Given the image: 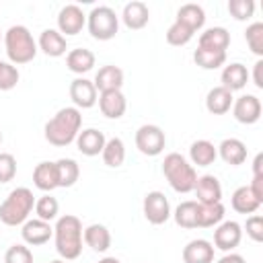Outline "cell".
Returning <instances> with one entry per match:
<instances>
[{
    "label": "cell",
    "instance_id": "obj_1",
    "mask_svg": "<svg viewBox=\"0 0 263 263\" xmlns=\"http://www.w3.org/2000/svg\"><path fill=\"white\" fill-rule=\"evenodd\" d=\"M82 127V113L76 107H62L43 127V136L51 146L64 148L76 142Z\"/></svg>",
    "mask_w": 263,
    "mask_h": 263
},
{
    "label": "cell",
    "instance_id": "obj_2",
    "mask_svg": "<svg viewBox=\"0 0 263 263\" xmlns=\"http://www.w3.org/2000/svg\"><path fill=\"white\" fill-rule=\"evenodd\" d=\"M82 222L80 218L66 214L58 218L53 226V240H55V251L64 261H74L82 253Z\"/></svg>",
    "mask_w": 263,
    "mask_h": 263
},
{
    "label": "cell",
    "instance_id": "obj_3",
    "mask_svg": "<svg viewBox=\"0 0 263 263\" xmlns=\"http://www.w3.org/2000/svg\"><path fill=\"white\" fill-rule=\"evenodd\" d=\"M35 210V195L29 187L12 189L0 203V222L6 226H23Z\"/></svg>",
    "mask_w": 263,
    "mask_h": 263
},
{
    "label": "cell",
    "instance_id": "obj_4",
    "mask_svg": "<svg viewBox=\"0 0 263 263\" xmlns=\"http://www.w3.org/2000/svg\"><path fill=\"white\" fill-rule=\"evenodd\" d=\"M4 49L6 55L10 60L12 66H21V64H29L33 62V58L37 55V41L33 39L31 31L25 25H12L6 33H4Z\"/></svg>",
    "mask_w": 263,
    "mask_h": 263
},
{
    "label": "cell",
    "instance_id": "obj_5",
    "mask_svg": "<svg viewBox=\"0 0 263 263\" xmlns=\"http://www.w3.org/2000/svg\"><path fill=\"white\" fill-rule=\"evenodd\" d=\"M162 175L166 177L168 185L177 191V193H189L195 187L197 181V173L195 166L179 152H171L164 156L162 160Z\"/></svg>",
    "mask_w": 263,
    "mask_h": 263
},
{
    "label": "cell",
    "instance_id": "obj_6",
    "mask_svg": "<svg viewBox=\"0 0 263 263\" xmlns=\"http://www.w3.org/2000/svg\"><path fill=\"white\" fill-rule=\"evenodd\" d=\"M88 33L99 41H109L119 31V16L111 6H95L86 14Z\"/></svg>",
    "mask_w": 263,
    "mask_h": 263
},
{
    "label": "cell",
    "instance_id": "obj_7",
    "mask_svg": "<svg viewBox=\"0 0 263 263\" xmlns=\"http://www.w3.org/2000/svg\"><path fill=\"white\" fill-rule=\"evenodd\" d=\"M166 146L164 132L154 123H144L136 129V148L146 156H158Z\"/></svg>",
    "mask_w": 263,
    "mask_h": 263
},
{
    "label": "cell",
    "instance_id": "obj_8",
    "mask_svg": "<svg viewBox=\"0 0 263 263\" xmlns=\"http://www.w3.org/2000/svg\"><path fill=\"white\" fill-rule=\"evenodd\" d=\"M142 210H144V218L154 226H160L171 218V203L162 191H148L144 195Z\"/></svg>",
    "mask_w": 263,
    "mask_h": 263
},
{
    "label": "cell",
    "instance_id": "obj_9",
    "mask_svg": "<svg viewBox=\"0 0 263 263\" xmlns=\"http://www.w3.org/2000/svg\"><path fill=\"white\" fill-rule=\"evenodd\" d=\"M242 240V226L234 220H222L214 230V249L232 253Z\"/></svg>",
    "mask_w": 263,
    "mask_h": 263
},
{
    "label": "cell",
    "instance_id": "obj_10",
    "mask_svg": "<svg viewBox=\"0 0 263 263\" xmlns=\"http://www.w3.org/2000/svg\"><path fill=\"white\" fill-rule=\"evenodd\" d=\"M230 109H232L234 119H236L238 123H245V125L257 123L259 117H261V111H263L261 101H259L255 95H242V97H238V99L232 103Z\"/></svg>",
    "mask_w": 263,
    "mask_h": 263
},
{
    "label": "cell",
    "instance_id": "obj_11",
    "mask_svg": "<svg viewBox=\"0 0 263 263\" xmlns=\"http://www.w3.org/2000/svg\"><path fill=\"white\" fill-rule=\"evenodd\" d=\"M84 25H86V14L76 4H66L58 12V31L64 37L66 35H78Z\"/></svg>",
    "mask_w": 263,
    "mask_h": 263
},
{
    "label": "cell",
    "instance_id": "obj_12",
    "mask_svg": "<svg viewBox=\"0 0 263 263\" xmlns=\"http://www.w3.org/2000/svg\"><path fill=\"white\" fill-rule=\"evenodd\" d=\"M21 236H23L25 245H29V247H41V245H45L53 236V228H51L49 222H43L39 218H33V220H27L23 224Z\"/></svg>",
    "mask_w": 263,
    "mask_h": 263
},
{
    "label": "cell",
    "instance_id": "obj_13",
    "mask_svg": "<svg viewBox=\"0 0 263 263\" xmlns=\"http://www.w3.org/2000/svg\"><path fill=\"white\" fill-rule=\"evenodd\" d=\"M70 99L76 109H90L97 103V88L88 78H74L70 82Z\"/></svg>",
    "mask_w": 263,
    "mask_h": 263
},
{
    "label": "cell",
    "instance_id": "obj_14",
    "mask_svg": "<svg viewBox=\"0 0 263 263\" xmlns=\"http://www.w3.org/2000/svg\"><path fill=\"white\" fill-rule=\"evenodd\" d=\"M99 109L107 119H119L123 117L127 109V101L121 90H103L99 95Z\"/></svg>",
    "mask_w": 263,
    "mask_h": 263
},
{
    "label": "cell",
    "instance_id": "obj_15",
    "mask_svg": "<svg viewBox=\"0 0 263 263\" xmlns=\"http://www.w3.org/2000/svg\"><path fill=\"white\" fill-rule=\"evenodd\" d=\"M193 191L197 195V203H220L222 201V185H220L218 177H214V175L197 177Z\"/></svg>",
    "mask_w": 263,
    "mask_h": 263
},
{
    "label": "cell",
    "instance_id": "obj_16",
    "mask_svg": "<svg viewBox=\"0 0 263 263\" xmlns=\"http://www.w3.org/2000/svg\"><path fill=\"white\" fill-rule=\"evenodd\" d=\"M183 263H214V245L205 238H193L183 247Z\"/></svg>",
    "mask_w": 263,
    "mask_h": 263
},
{
    "label": "cell",
    "instance_id": "obj_17",
    "mask_svg": "<svg viewBox=\"0 0 263 263\" xmlns=\"http://www.w3.org/2000/svg\"><path fill=\"white\" fill-rule=\"evenodd\" d=\"M92 84H95L97 92H103V90H121V86H123V70L119 66L107 64V66L99 68V72L95 74Z\"/></svg>",
    "mask_w": 263,
    "mask_h": 263
},
{
    "label": "cell",
    "instance_id": "obj_18",
    "mask_svg": "<svg viewBox=\"0 0 263 263\" xmlns=\"http://www.w3.org/2000/svg\"><path fill=\"white\" fill-rule=\"evenodd\" d=\"M121 21L127 29L132 31H138V29H144L150 21V10L144 2L140 0H132L123 6V12H121Z\"/></svg>",
    "mask_w": 263,
    "mask_h": 263
},
{
    "label": "cell",
    "instance_id": "obj_19",
    "mask_svg": "<svg viewBox=\"0 0 263 263\" xmlns=\"http://www.w3.org/2000/svg\"><path fill=\"white\" fill-rule=\"evenodd\" d=\"M105 142H107L105 134L99 132V129H95V127H86V129H82L76 136V148L84 156H97V154H101L103 148H105Z\"/></svg>",
    "mask_w": 263,
    "mask_h": 263
},
{
    "label": "cell",
    "instance_id": "obj_20",
    "mask_svg": "<svg viewBox=\"0 0 263 263\" xmlns=\"http://www.w3.org/2000/svg\"><path fill=\"white\" fill-rule=\"evenodd\" d=\"M37 47H39L45 55H49V58H60V55L66 53L68 43H66V37H64L58 29H43L41 35H39Z\"/></svg>",
    "mask_w": 263,
    "mask_h": 263
},
{
    "label": "cell",
    "instance_id": "obj_21",
    "mask_svg": "<svg viewBox=\"0 0 263 263\" xmlns=\"http://www.w3.org/2000/svg\"><path fill=\"white\" fill-rule=\"evenodd\" d=\"M216 150H218V156L226 164H230V166H238V164H242L247 160V146L238 138H226V140H222Z\"/></svg>",
    "mask_w": 263,
    "mask_h": 263
},
{
    "label": "cell",
    "instance_id": "obj_22",
    "mask_svg": "<svg viewBox=\"0 0 263 263\" xmlns=\"http://www.w3.org/2000/svg\"><path fill=\"white\" fill-rule=\"evenodd\" d=\"M220 80H222V84H220V86L228 88L230 92L245 88V86H247V82H249V72H247V66H245V64H240V62H232V64L224 66Z\"/></svg>",
    "mask_w": 263,
    "mask_h": 263
},
{
    "label": "cell",
    "instance_id": "obj_23",
    "mask_svg": "<svg viewBox=\"0 0 263 263\" xmlns=\"http://www.w3.org/2000/svg\"><path fill=\"white\" fill-rule=\"evenodd\" d=\"M82 240L95 253H105L111 247V232L103 224H90L82 230Z\"/></svg>",
    "mask_w": 263,
    "mask_h": 263
},
{
    "label": "cell",
    "instance_id": "obj_24",
    "mask_svg": "<svg viewBox=\"0 0 263 263\" xmlns=\"http://www.w3.org/2000/svg\"><path fill=\"white\" fill-rule=\"evenodd\" d=\"M230 45V33L224 27H210L199 35L197 47L212 49V51H226Z\"/></svg>",
    "mask_w": 263,
    "mask_h": 263
},
{
    "label": "cell",
    "instance_id": "obj_25",
    "mask_svg": "<svg viewBox=\"0 0 263 263\" xmlns=\"http://www.w3.org/2000/svg\"><path fill=\"white\" fill-rule=\"evenodd\" d=\"M232 103H234V97H232V92H230L228 88H224V86H214V88H210V92H208V97H205V109H208L212 115H224V113H228L230 107H232Z\"/></svg>",
    "mask_w": 263,
    "mask_h": 263
},
{
    "label": "cell",
    "instance_id": "obj_26",
    "mask_svg": "<svg viewBox=\"0 0 263 263\" xmlns=\"http://www.w3.org/2000/svg\"><path fill=\"white\" fill-rule=\"evenodd\" d=\"M33 183L37 189L49 193L58 187V173H55V162H49V160H43L35 166L33 171Z\"/></svg>",
    "mask_w": 263,
    "mask_h": 263
},
{
    "label": "cell",
    "instance_id": "obj_27",
    "mask_svg": "<svg viewBox=\"0 0 263 263\" xmlns=\"http://www.w3.org/2000/svg\"><path fill=\"white\" fill-rule=\"evenodd\" d=\"M66 66L74 74H86L95 66V53L90 49H86V47L70 49L68 55H66Z\"/></svg>",
    "mask_w": 263,
    "mask_h": 263
},
{
    "label": "cell",
    "instance_id": "obj_28",
    "mask_svg": "<svg viewBox=\"0 0 263 263\" xmlns=\"http://www.w3.org/2000/svg\"><path fill=\"white\" fill-rule=\"evenodd\" d=\"M189 158L197 166H210L218 158V150L210 140H195L189 146Z\"/></svg>",
    "mask_w": 263,
    "mask_h": 263
},
{
    "label": "cell",
    "instance_id": "obj_29",
    "mask_svg": "<svg viewBox=\"0 0 263 263\" xmlns=\"http://www.w3.org/2000/svg\"><path fill=\"white\" fill-rule=\"evenodd\" d=\"M230 203H232V210L238 212V214H255L261 205V201L253 195L249 185H242V187L234 189V193L230 197Z\"/></svg>",
    "mask_w": 263,
    "mask_h": 263
},
{
    "label": "cell",
    "instance_id": "obj_30",
    "mask_svg": "<svg viewBox=\"0 0 263 263\" xmlns=\"http://www.w3.org/2000/svg\"><path fill=\"white\" fill-rule=\"evenodd\" d=\"M226 208L220 203H197V228H212L224 220Z\"/></svg>",
    "mask_w": 263,
    "mask_h": 263
},
{
    "label": "cell",
    "instance_id": "obj_31",
    "mask_svg": "<svg viewBox=\"0 0 263 263\" xmlns=\"http://www.w3.org/2000/svg\"><path fill=\"white\" fill-rule=\"evenodd\" d=\"M175 21L183 23L185 27H189V29L195 33V31H199V29L205 25V12H203V8H201L199 4L189 2V4H183V6L177 10V18H175Z\"/></svg>",
    "mask_w": 263,
    "mask_h": 263
},
{
    "label": "cell",
    "instance_id": "obj_32",
    "mask_svg": "<svg viewBox=\"0 0 263 263\" xmlns=\"http://www.w3.org/2000/svg\"><path fill=\"white\" fill-rule=\"evenodd\" d=\"M58 173V187H72L80 177V166L74 158H60L55 160Z\"/></svg>",
    "mask_w": 263,
    "mask_h": 263
},
{
    "label": "cell",
    "instance_id": "obj_33",
    "mask_svg": "<svg viewBox=\"0 0 263 263\" xmlns=\"http://www.w3.org/2000/svg\"><path fill=\"white\" fill-rule=\"evenodd\" d=\"M101 156H103V162L107 166H111V168L121 166L123 160H125V144H123V140L121 138H109L105 142V148H103Z\"/></svg>",
    "mask_w": 263,
    "mask_h": 263
},
{
    "label": "cell",
    "instance_id": "obj_34",
    "mask_svg": "<svg viewBox=\"0 0 263 263\" xmlns=\"http://www.w3.org/2000/svg\"><path fill=\"white\" fill-rule=\"evenodd\" d=\"M193 62L203 70H216L226 64V51H212V49L197 47L193 51Z\"/></svg>",
    "mask_w": 263,
    "mask_h": 263
},
{
    "label": "cell",
    "instance_id": "obj_35",
    "mask_svg": "<svg viewBox=\"0 0 263 263\" xmlns=\"http://www.w3.org/2000/svg\"><path fill=\"white\" fill-rule=\"evenodd\" d=\"M173 216L181 228H197V201H181Z\"/></svg>",
    "mask_w": 263,
    "mask_h": 263
},
{
    "label": "cell",
    "instance_id": "obj_36",
    "mask_svg": "<svg viewBox=\"0 0 263 263\" xmlns=\"http://www.w3.org/2000/svg\"><path fill=\"white\" fill-rule=\"evenodd\" d=\"M58 212H60V203H58V199L53 195L45 193L39 199H35V214H37L39 220L51 222V220L58 218Z\"/></svg>",
    "mask_w": 263,
    "mask_h": 263
},
{
    "label": "cell",
    "instance_id": "obj_37",
    "mask_svg": "<svg viewBox=\"0 0 263 263\" xmlns=\"http://www.w3.org/2000/svg\"><path fill=\"white\" fill-rule=\"evenodd\" d=\"M193 31L189 27H185L183 23L175 21L168 29H166V43L168 45H175V47H181V45H187L191 39H193Z\"/></svg>",
    "mask_w": 263,
    "mask_h": 263
},
{
    "label": "cell",
    "instance_id": "obj_38",
    "mask_svg": "<svg viewBox=\"0 0 263 263\" xmlns=\"http://www.w3.org/2000/svg\"><path fill=\"white\" fill-rule=\"evenodd\" d=\"M245 39H247L249 49L257 58H261L263 55V23H251L245 31Z\"/></svg>",
    "mask_w": 263,
    "mask_h": 263
},
{
    "label": "cell",
    "instance_id": "obj_39",
    "mask_svg": "<svg viewBox=\"0 0 263 263\" xmlns=\"http://www.w3.org/2000/svg\"><path fill=\"white\" fill-rule=\"evenodd\" d=\"M18 68L12 66L10 62L0 60V90H12L18 84Z\"/></svg>",
    "mask_w": 263,
    "mask_h": 263
},
{
    "label": "cell",
    "instance_id": "obj_40",
    "mask_svg": "<svg viewBox=\"0 0 263 263\" xmlns=\"http://www.w3.org/2000/svg\"><path fill=\"white\" fill-rule=\"evenodd\" d=\"M228 12L234 21H247L255 12V2L253 0H230L228 2Z\"/></svg>",
    "mask_w": 263,
    "mask_h": 263
},
{
    "label": "cell",
    "instance_id": "obj_41",
    "mask_svg": "<svg viewBox=\"0 0 263 263\" xmlns=\"http://www.w3.org/2000/svg\"><path fill=\"white\" fill-rule=\"evenodd\" d=\"M4 263H33V253L27 245H12L4 253Z\"/></svg>",
    "mask_w": 263,
    "mask_h": 263
},
{
    "label": "cell",
    "instance_id": "obj_42",
    "mask_svg": "<svg viewBox=\"0 0 263 263\" xmlns=\"http://www.w3.org/2000/svg\"><path fill=\"white\" fill-rule=\"evenodd\" d=\"M16 175V158L10 152H0V183L12 181Z\"/></svg>",
    "mask_w": 263,
    "mask_h": 263
},
{
    "label": "cell",
    "instance_id": "obj_43",
    "mask_svg": "<svg viewBox=\"0 0 263 263\" xmlns=\"http://www.w3.org/2000/svg\"><path fill=\"white\" fill-rule=\"evenodd\" d=\"M245 230L251 236V240L261 242L263 240V218L259 214H251L247 218V222H245Z\"/></svg>",
    "mask_w": 263,
    "mask_h": 263
},
{
    "label": "cell",
    "instance_id": "obj_44",
    "mask_svg": "<svg viewBox=\"0 0 263 263\" xmlns=\"http://www.w3.org/2000/svg\"><path fill=\"white\" fill-rule=\"evenodd\" d=\"M253 84L257 88H263V60H257L253 66Z\"/></svg>",
    "mask_w": 263,
    "mask_h": 263
},
{
    "label": "cell",
    "instance_id": "obj_45",
    "mask_svg": "<svg viewBox=\"0 0 263 263\" xmlns=\"http://www.w3.org/2000/svg\"><path fill=\"white\" fill-rule=\"evenodd\" d=\"M249 189H251V191H253V195L263 203V175H261V177H253V181H251Z\"/></svg>",
    "mask_w": 263,
    "mask_h": 263
},
{
    "label": "cell",
    "instance_id": "obj_46",
    "mask_svg": "<svg viewBox=\"0 0 263 263\" xmlns=\"http://www.w3.org/2000/svg\"><path fill=\"white\" fill-rule=\"evenodd\" d=\"M216 263H247L245 261V257L242 255H238V253H226L222 259H218Z\"/></svg>",
    "mask_w": 263,
    "mask_h": 263
},
{
    "label": "cell",
    "instance_id": "obj_47",
    "mask_svg": "<svg viewBox=\"0 0 263 263\" xmlns=\"http://www.w3.org/2000/svg\"><path fill=\"white\" fill-rule=\"evenodd\" d=\"M263 175V154L259 152L253 160V177H261Z\"/></svg>",
    "mask_w": 263,
    "mask_h": 263
},
{
    "label": "cell",
    "instance_id": "obj_48",
    "mask_svg": "<svg viewBox=\"0 0 263 263\" xmlns=\"http://www.w3.org/2000/svg\"><path fill=\"white\" fill-rule=\"evenodd\" d=\"M99 263H121V261H119L117 257H103Z\"/></svg>",
    "mask_w": 263,
    "mask_h": 263
},
{
    "label": "cell",
    "instance_id": "obj_49",
    "mask_svg": "<svg viewBox=\"0 0 263 263\" xmlns=\"http://www.w3.org/2000/svg\"><path fill=\"white\" fill-rule=\"evenodd\" d=\"M49 263H66L64 259H55V261H49Z\"/></svg>",
    "mask_w": 263,
    "mask_h": 263
},
{
    "label": "cell",
    "instance_id": "obj_50",
    "mask_svg": "<svg viewBox=\"0 0 263 263\" xmlns=\"http://www.w3.org/2000/svg\"><path fill=\"white\" fill-rule=\"evenodd\" d=\"M0 144H2V132H0Z\"/></svg>",
    "mask_w": 263,
    "mask_h": 263
},
{
    "label": "cell",
    "instance_id": "obj_51",
    "mask_svg": "<svg viewBox=\"0 0 263 263\" xmlns=\"http://www.w3.org/2000/svg\"><path fill=\"white\" fill-rule=\"evenodd\" d=\"M0 41H2V31H0Z\"/></svg>",
    "mask_w": 263,
    "mask_h": 263
}]
</instances>
